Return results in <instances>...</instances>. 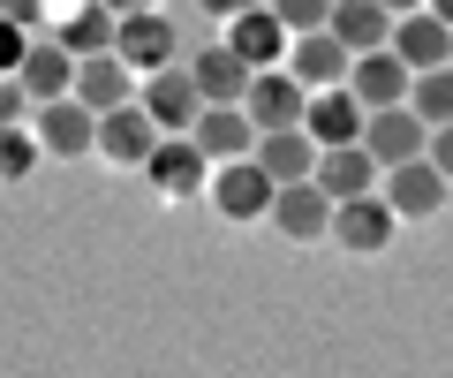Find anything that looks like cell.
<instances>
[{"mask_svg":"<svg viewBox=\"0 0 453 378\" xmlns=\"http://www.w3.org/2000/svg\"><path fill=\"white\" fill-rule=\"evenodd\" d=\"M23 61H31V31H23V23H8V16H0V76H16Z\"/></svg>","mask_w":453,"mask_h":378,"instance_id":"cell-28","label":"cell"},{"mask_svg":"<svg viewBox=\"0 0 453 378\" xmlns=\"http://www.w3.org/2000/svg\"><path fill=\"white\" fill-rule=\"evenodd\" d=\"M431 16H438V23H453V0H431Z\"/></svg>","mask_w":453,"mask_h":378,"instance_id":"cell-35","label":"cell"},{"mask_svg":"<svg viewBox=\"0 0 453 378\" xmlns=\"http://www.w3.org/2000/svg\"><path fill=\"white\" fill-rule=\"evenodd\" d=\"M363 151H371L378 166H408V159H431V121H416V106H386V114H371V129H363Z\"/></svg>","mask_w":453,"mask_h":378,"instance_id":"cell-6","label":"cell"},{"mask_svg":"<svg viewBox=\"0 0 453 378\" xmlns=\"http://www.w3.org/2000/svg\"><path fill=\"white\" fill-rule=\"evenodd\" d=\"M144 174H151V189H159L166 204H189L196 189H211V159H204L196 136H159V151L144 159Z\"/></svg>","mask_w":453,"mask_h":378,"instance_id":"cell-2","label":"cell"},{"mask_svg":"<svg viewBox=\"0 0 453 378\" xmlns=\"http://www.w3.org/2000/svg\"><path fill=\"white\" fill-rule=\"evenodd\" d=\"M378 8H393V16H416V8H431V0H378Z\"/></svg>","mask_w":453,"mask_h":378,"instance_id":"cell-34","label":"cell"},{"mask_svg":"<svg viewBox=\"0 0 453 378\" xmlns=\"http://www.w3.org/2000/svg\"><path fill=\"white\" fill-rule=\"evenodd\" d=\"M393 8H378V0H333V38L348 53H378V46H393Z\"/></svg>","mask_w":453,"mask_h":378,"instance_id":"cell-22","label":"cell"},{"mask_svg":"<svg viewBox=\"0 0 453 378\" xmlns=\"http://www.w3.org/2000/svg\"><path fill=\"white\" fill-rule=\"evenodd\" d=\"M408 106H416V121L446 129V121H453V61L446 68H423V76L408 83Z\"/></svg>","mask_w":453,"mask_h":378,"instance_id":"cell-25","label":"cell"},{"mask_svg":"<svg viewBox=\"0 0 453 378\" xmlns=\"http://www.w3.org/2000/svg\"><path fill=\"white\" fill-rule=\"evenodd\" d=\"M16 76H23V91H31V106L76 99V53H68L61 38H31V61H23Z\"/></svg>","mask_w":453,"mask_h":378,"instance_id":"cell-16","label":"cell"},{"mask_svg":"<svg viewBox=\"0 0 453 378\" xmlns=\"http://www.w3.org/2000/svg\"><path fill=\"white\" fill-rule=\"evenodd\" d=\"M136 106H144L166 136H189L196 121H204V91H196L189 61H174V68H159V76H144V99H136Z\"/></svg>","mask_w":453,"mask_h":378,"instance_id":"cell-3","label":"cell"},{"mask_svg":"<svg viewBox=\"0 0 453 378\" xmlns=\"http://www.w3.org/2000/svg\"><path fill=\"white\" fill-rule=\"evenodd\" d=\"M113 16H144V8H159V0H106Z\"/></svg>","mask_w":453,"mask_h":378,"instance_id":"cell-33","label":"cell"},{"mask_svg":"<svg viewBox=\"0 0 453 378\" xmlns=\"http://www.w3.org/2000/svg\"><path fill=\"white\" fill-rule=\"evenodd\" d=\"M265 8H273L295 38H303V31H333V0H265Z\"/></svg>","mask_w":453,"mask_h":378,"instance_id":"cell-27","label":"cell"},{"mask_svg":"<svg viewBox=\"0 0 453 378\" xmlns=\"http://www.w3.org/2000/svg\"><path fill=\"white\" fill-rule=\"evenodd\" d=\"M257 166L273 181H310L318 174V144H310V129H265L257 136Z\"/></svg>","mask_w":453,"mask_h":378,"instance_id":"cell-24","label":"cell"},{"mask_svg":"<svg viewBox=\"0 0 453 378\" xmlns=\"http://www.w3.org/2000/svg\"><path fill=\"white\" fill-rule=\"evenodd\" d=\"M393 53H401L416 76H423V68H446L453 61V23H438L431 8H416V16L393 23Z\"/></svg>","mask_w":453,"mask_h":378,"instance_id":"cell-19","label":"cell"},{"mask_svg":"<svg viewBox=\"0 0 453 378\" xmlns=\"http://www.w3.org/2000/svg\"><path fill=\"white\" fill-rule=\"evenodd\" d=\"M113 53L136 68V76H159V68L181 61V31L159 16V8H144V16H121V31H113Z\"/></svg>","mask_w":453,"mask_h":378,"instance_id":"cell-4","label":"cell"},{"mask_svg":"<svg viewBox=\"0 0 453 378\" xmlns=\"http://www.w3.org/2000/svg\"><path fill=\"white\" fill-rule=\"evenodd\" d=\"M393 228H401V212L386 204V189L333 204V243H340V250H356V258H378V250L393 243Z\"/></svg>","mask_w":453,"mask_h":378,"instance_id":"cell-5","label":"cell"},{"mask_svg":"<svg viewBox=\"0 0 453 378\" xmlns=\"http://www.w3.org/2000/svg\"><path fill=\"white\" fill-rule=\"evenodd\" d=\"M38 144H46V159H83V151H98V114L83 99H53L38 106Z\"/></svg>","mask_w":453,"mask_h":378,"instance_id":"cell-12","label":"cell"},{"mask_svg":"<svg viewBox=\"0 0 453 378\" xmlns=\"http://www.w3.org/2000/svg\"><path fill=\"white\" fill-rule=\"evenodd\" d=\"M113 31H121V16H113L106 0H76V8H68L61 16V46L76 53V61H98V53H113Z\"/></svg>","mask_w":453,"mask_h":378,"instance_id":"cell-23","label":"cell"},{"mask_svg":"<svg viewBox=\"0 0 453 378\" xmlns=\"http://www.w3.org/2000/svg\"><path fill=\"white\" fill-rule=\"evenodd\" d=\"M196 144H204V159L211 166H226V159H250L257 151V121L242 114V106H204V121H196Z\"/></svg>","mask_w":453,"mask_h":378,"instance_id":"cell-21","label":"cell"},{"mask_svg":"<svg viewBox=\"0 0 453 378\" xmlns=\"http://www.w3.org/2000/svg\"><path fill=\"white\" fill-rule=\"evenodd\" d=\"M310 181H318L333 204H348V197H371L378 181H386V166H378L363 144H340V151H318V174Z\"/></svg>","mask_w":453,"mask_h":378,"instance_id":"cell-15","label":"cell"},{"mask_svg":"<svg viewBox=\"0 0 453 378\" xmlns=\"http://www.w3.org/2000/svg\"><path fill=\"white\" fill-rule=\"evenodd\" d=\"M189 76H196V91H204V106H242V99H250V83H257V68H250L242 53L219 38V46H196Z\"/></svg>","mask_w":453,"mask_h":378,"instance_id":"cell-13","label":"cell"},{"mask_svg":"<svg viewBox=\"0 0 453 378\" xmlns=\"http://www.w3.org/2000/svg\"><path fill=\"white\" fill-rule=\"evenodd\" d=\"M242 114L257 121V136H265V129H303V114H310V83H295L288 68H257V83H250Z\"/></svg>","mask_w":453,"mask_h":378,"instance_id":"cell-8","label":"cell"},{"mask_svg":"<svg viewBox=\"0 0 453 378\" xmlns=\"http://www.w3.org/2000/svg\"><path fill=\"white\" fill-rule=\"evenodd\" d=\"M348 68H356V53L340 46L333 31H303V38L288 46V76L310 83V91H340V83H348Z\"/></svg>","mask_w":453,"mask_h":378,"instance_id":"cell-14","label":"cell"},{"mask_svg":"<svg viewBox=\"0 0 453 378\" xmlns=\"http://www.w3.org/2000/svg\"><path fill=\"white\" fill-rule=\"evenodd\" d=\"M46 159V144H38V129H0V181H31V166Z\"/></svg>","mask_w":453,"mask_h":378,"instance_id":"cell-26","label":"cell"},{"mask_svg":"<svg viewBox=\"0 0 453 378\" xmlns=\"http://www.w3.org/2000/svg\"><path fill=\"white\" fill-rule=\"evenodd\" d=\"M310 144L318 151H340V144H363V129H371V114H363V99L340 83V91H310V114H303Z\"/></svg>","mask_w":453,"mask_h":378,"instance_id":"cell-9","label":"cell"},{"mask_svg":"<svg viewBox=\"0 0 453 378\" xmlns=\"http://www.w3.org/2000/svg\"><path fill=\"white\" fill-rule=\"evenodd\" d=\"M273 228L288 235V243H333V197H325L318 181H280Z\"/></svg>","mask_w":453,"mask_h":378,"instance_id":"cell-10","label":"cell"},{"mask_svg":"<svg viewBox=\"0 0 453 378\" xmlns=\"http://www.w3.org/2000/svg\"><path fill=\"white\" fill-rule=\"evenodd\" d=\"M76 99L91 106V114H113V106H129V99H136V68L121 61V53L76 61Z\"/></svg>","mask_w":453,"mask_h":378,"instance_id":"cell-20","label":"cell"},{"mask_svg":"<svg viewBox=\"0 0 453 378\" xmlns=\"http://www.w3.org/2000/svg\"><path fill=\"white\" fill-rule=\"evenodd\" d=\"M226 46L242 53L250 68H288V46H295V31L273 16V8H250V16H234V23H226Z\"/></svg>","mask_w":453,"mask_h":378,"instance_id":"cell-17","label":"cell"},{"mask_svg":"<svg viewBox=\"0 0 453 378\" xmlns=\"http://www.w3.org/2000/svg\"><path fill=\"white\" fill-rule=\"evenodd\" d=\"M204 16H219V23H234V16H250V8H265V0H196Z\"/></svg>","mask_w":453,"mask_h":378,"instance_id":"cell-32","label":"cell"},{"mask_svg":"<svg viewBox=\"0 0 453 378\" xmlns=\"http://www.w3.org/2000/svg\"><path fill=\"white\" fill-rule=\"evenodd\" d=\"M408 83H416V68H408L393 46H378V53H356V68H348V91L363 99V114L408 106Z\"/></svg>","mask_w":453,"mask_h":378,"instance_id":"cell-7","label":"cell"},{"mask_svg":"<svg viewBox=\"0 0 453 378\" xmlns=\"http://www.w3.org/2000/svg\"><path fill=\"white\" fill-rule=\"evenodd\" d=\"M273 197H280V181L257 166V151L250 159H226L219 174H211V212L226 220V228H250V220H273Z\"/></svg>","mask_w":453,"mask_h":378,"instance_id":"cell-1","label":"cell"},{"mask_svg":"<svg viewBox=\"0 0 453 378\" xmlns=\"http://www.w3.org/2000/svg\"><path fill=\"white\" fill-rule=\"evenodd\" d=\"M378 189H386V204L401 220H438V204H446V174H438L431 159H408V166H393L386 181H378Z\"/></svg>","mask_w":453,"mask_h":378,"instance_id":"cell-18","label":"cell"},{"mask_svg":"<svg viewBox=\"0 0 453 378\" xmlns=\"http://www.w3.org/2000/svg\"><path fill=\"white\" fill-rule=\"evenodd\" d=\"M0 16L23 23V31H38V23H46V0H0Z\"/></svg>","mask_w":453,"mask_h":378,"instance_id":"cell-30","label":"cell"},{"mask_svg":"<svg viewBox=\"0 0 453 378\" xmlns=\"http://www.w3.org/2000/svg\"><path fill=\"white\" fill-rule=\"evenodd\" d=\"M159 121L144 114V106H113V114H98V159H113V166H144L151 151H159Z\"/></svg>","mask_w":453,"mask_h":378,"instance_id":"cell-11","label":"cell"},{"mask_svg":"<svg viewBox=\"0 0 453 378\" xmlns=\"http://www.w3.org/2000/svg\"><path fill=\"white\" fill-rule=\"evenodd\" d=\"M431 166L453 181V121H446V129H431Z\"/></svg>","mask_w":453,"mask_h":378,"instance_id":"cell-31","label":"cell"},{"mask_svg":"<svg viewBox=\"0 0 453 378\" xmlns=\"http://www.w3.org/2000/svg\"><path fill=\"white\" fill-rule=\"evenodd\" d=\"M23 106H31V91H23V76H0V129H16Z\"/></svg>","mask_w":453,"mask_h":378,"instance_id":"cell-29","label":"cell"}]
</instances>
